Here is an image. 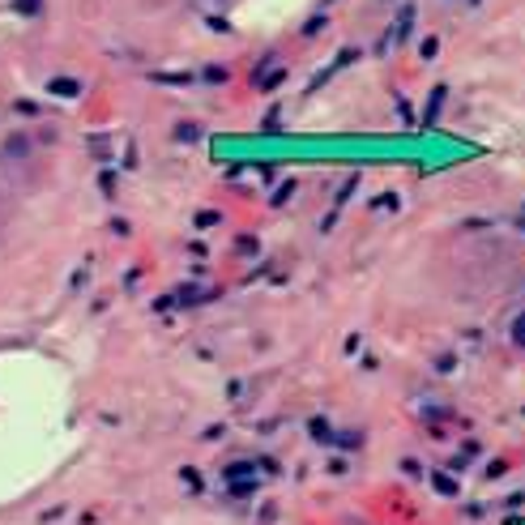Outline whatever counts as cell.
Listing matches in <instances>:
<instances>
[{"label":"cell","instance_id":"6da1fadb","mask_svg":"<svg viewBox=\"0 0 525 525\" xmlns=\"http://www.w3.org/2000/svg\"><path fill=\"white\" fill-rule=\"evenodd\" d=\"M513 342H517V346L525 350V312L517 316V321H513Z\"/></svg>","mask_w":525,"mask_h":525}]
</instances>
